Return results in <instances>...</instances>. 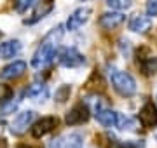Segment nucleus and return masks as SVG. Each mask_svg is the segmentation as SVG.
I'll use <instances>...</instances> for the list:
<instances>
[{
  "mask_svg": "<svg viewBox=\"0 0 157 148\" xmlns=\"http://www.w3.org/2000/svg\"><path fill=\"white\" fill-rule=\"evenodd\" d=\"M155 139H157V132H155Z\"/></svg>",
  "mask_w": 157,
  "mask_h": 148,
  "instance_id": "27",
  "label": "nucleus"
},
{
  "mask_svg": "<svg viewBox=\"0 0 157 148\" xmlns=\"http://www.w3.org/2000/svg\"><path fill=\"white\" fill-rule=\"evenodd\" d=\"M108 7L112 9H117V11H124V9H129L131 7V0H105Z\"/></svg>",
  "mask_w": 157,
  "mask_h": 148,
  "instance_id": "20",
  "label": "nucleus"
},
{
  "mask_svg": "<svg viewBox=\"0 0 157 148\" xmlns=\"http://www.w3.org/2000/svg\"><path fill=\"white\" fill-rule=\"evenodd\" d=\"M26 72V63L25 61H14L11 65H7L6 68L0 72V77L4 80H14V79H19L23 77Z\"/></svg>",
  "mask_w": 157,
  "mask_h": 148,
  "instance_id": "10",
  "label": "nucleus"
},
{
  "mask_svg": "<svg viewBox=\"0 0 157 148\" xmlns=\"http://www.w3.org/2000/svg\"><path fill=\"white\" fill-rule=\"evenodd\" d=\"M16 106H17V101H16V103H14V101H11L9 105H6L4 108L0 110V113H2V115H7V113H11V112H14V110H16Z\"/></svg>",
  "mask_w": 157,
  "mask_h": 148,
  "instance_id": "24",
  "label": "nucleus"
},
{
  "mask_svg": "<svg viewBox=\"0 0 157 148\" xmlns=\"http://www.w3.org/2000/svg\"><path fill=\"white\" fill-rule=\"evenodd\" d=\"M124 19H126V16L122 12H105L100 17V26L105 30H113L117 26H121L124 23Z\"/></svg>",
  "mask_w": 157,
  "mask_h": 148,
  "instance_id": "12",
  "label": "nucleus"
},
{
  "mask_svg": "<svg viewBox=\"0 0 157 148\" xmlns=\"http://www.w3.org/2000/svg\"><path fill=\"white\" fill-rule=\"evenodd\" d=\"M108 77H110L112 87L121 96L129 98L136 92V80L128 72H122V70H117V68H110L108 70Z\"/></svg>",
  "mask_w": 157,
  "mask_h": 148,
  "instance_id": "2",
  "label": "nucleus"
},
{
  "mask_svg": "<svg viewBox=\"0 0 157 148\" xmlns=\"http://www.w3.org/2000/svg\"><path fill=\"white\" fill-rule=\"evenodd\" d=\"M21 52V42L19 40H7L0 44V59H11Z\"/></svg>",
  "mask_w": 157,
  "mask_h": 148,
  "instance_id": "14",
  "label": "nucleus"
},
{
  "mask_svg": "<svg viewBox=\"0 0 157 148\" xmlns=\"http://www.w3.org/2000/svg\"><path fill=\"white\" fill-rule=\"evenodd\" d=\"M56 125H58L56 117H44V119H40L39 122L33 124V127H32V136L33 138H42V136H45L47 132L52 131Z\"/></svg>",
  "mask_w": 157,
  "mask_h": 148,
  "instance_id": "9",
  "label": "nucleus"
},
{
  "mask_svg": "<svg viewBox=\"0 0 157 148\" xmlns=\"http://www.w3.org/2000/svg\"><path fill=\"white\" fill-rule=\"evenodd\" d=\"M19 148H32V146H19Z\"/></svg>",
  "mask_w": 157,
  "mask_h": 148,
  "instance_id": "26",
  "label": "nucleus"
},
{
  "mask_svg": "<svg viewBox=\"0 0 157 148\" xmlns=\"http://www.w3.org/2000/svg\"><path fill=\"white\" fill-rule=\"evenodd\" d=\"M70 92H72V89H70V86H61L59 89L56 91V101H59V103H65L70 98Z\"/></svg>",
  "mask_w": 157,
  "mask_h": 148,
  "instance_id": "22",
  "label": "nucleus"
},
{
  "mask_svg": "<svg viewBox=\"0 0 157 148\" xmlns=\"http://www.w3.org/2000/svg\"><path fill=\"white\" fill-rule=\"evenodd\" d=\"M39 4V0H17L16 2V11L17 12H26L28 9L35 7Z\"/></svg>",
  "mask_w": 157,
  "mask_h": 148,
  "instance_id": "21",
  "label": "nucleus"
},
{
  "mask_svg": "<svg viewBox=\"0 0 157 148\" xmlns=\"http://www.w3.org/2000/svg\"><path fill=\"white\" fill-rule=\"evenodd\" d=\"M115 127H119V129H136L135 120L131 119V117H128V115H122V113H117Z\"/></svg>",
  "mask_w": 157,
  "mask_h": 148,
  "instance_id": "18",
  "label": "nucleus"
},
{
  "mask_svg": "<svg viewBox=\"0 0 157 148\" xmlns=\"http://www.w3.org/2000/svg\"><path fill=\"white\" fill-rule=\"evenodd\" d=\"M89 106L87 105H84V103H78V105H75L70 112L67 113V117H65V122H67L68 125H77V124H84V122H87L89 120Z\"/></svg>",
  "mask_w": 157,
  "mask_h": 148,
  "instance_id": "6",
  "label": "nucleus"
},
{
  "mask_svg": "<svg viewBox=\"0 0 157 148\" xmlns=\"http://www.w3.org/2000/svg\"><path fill=\"white\" fill-rule=\"evenodd\" d=\"M89 16H91L89 7H78L77 11H73L70 14V17H68V21H67V28L70 31H75V30H78L80 26H84L87 23Z\"/></svg>",
  "mask_w": 157,
  "mask_h": 148,
  "instance_id": "8",
  "label": "nucleus"
},
{
  "mask_svg": "<svg viewBox=\"0 0 157 148\" xmlns=\"http://www.w3.org/2000/svg\"><path fill=\"white\" fill-rule=\"evenodd\" d=\"M147 14L148 16H157V0H148L147 2Z\"/></svg>",
  "mask_w": 157,
  "mask_h": 148,
  "instance_id": "23",
  "label": "nucleus"
},
{
  "mask_svg": "<svg viewBox=\"0 0 157 148\" xmlns=\"http://www.w3.org/2000/svg\"><path fill=\"white\" fill-rule=\"evenodd\" d=\"M51 148H82V136L73 132L65 138L54 139V143H51Z\"/></svg>",
  "mask_w": 157,
  "mask_h": 148,
  "instance_id": "13",
  "label": "nucleus"
},
{
  "mask_svg": "<svg viewBox=\"0 0 157 148\" xmlns=\"http://www.w3.org/2000/svg\"><path fill=\"white\" fill-rule=\"evenodd\" d=\"M35 119V112L33 110H26V112H21V113L16 115V119L12 120L11 124V132L14 136H21L28 131V127L33 124Z\"/></svg>",
  "mask_w": 157,
  "mask_h": 148,
  "instance_id": "5",
  "label": "nucleus"
},
{
  "mask_svg": "<svg viewBox=\"0 0 157 148\" xmlns=\"http://www.w3.org/2000/svg\"><path fill=\"white\" fill-rule=\"evenodd\" d=\"M140 65H141V70L147 75L157 73V57H145V59H141Z\"/></svg>",
  "mask_w": 157,
  "mask_h": 148,
  "instance_id": "17",
  "label": "nucleus"
},
{
  "mask_svg": "<svg viewBox=\"0 0 157 148\" xmlns=\"http://www.w3.org/2000/svg\"><path fill=\"white\" fill-rule=\"evenodd\" d=\"M14 96V91H12V87H9L7 84H0V105H4V103H9Z\"/></svg>",
  "mask_w": 157,
  "mask_h": 148,
  "instance_id": "19",
  "label": "nucleus"
},
{
  "mask_svg": "<svg viewBox=\"0 0 157 148\" xmlns=\"http://www.w3.org/2000/svg\"><path fill=\"white\" fill-rule=\"evenodd\" d=\"M58 63L65 68H78V66L86 65V57L75 47H65L58 54Z\"/></svg>",
  "mask_w": 157,
  "mask_h": 148,
  "instance_id": "4",
  "label": "nucleus"
},
{
  "mask_svg": "<svg viewBox=\"0 0 157 148\" xmlns=\"http://www.w3.org/2000/svg\"><path fill=\"white\" fill-rule=\"evenodd\" d=\"M117 148H128V146H124L122 143H121V145H119V146H117Z\"/></svg>",
  "mask_w": 157,
  "mask_h": 148,
  "instance_id": "25",
  "label": "nucleus"
},
{
  "mask_svg": "<svg viewBox=\"0 0 157 148\" xmlns=\"http://www.w3.org/2000/svg\"><path fill=\"white\" fill-rule=\"evenodd\" d=\"M25 94L28 98H32V99H35V101H44L45 98L49 96V89H47V86H45L44 82H33L25 91Z\"/></svg>",
  "mask_w": 157,
  "mask_h": 148,
  "instance_id": "15",
  "label": "nucleus"
},
{
  "mask_svg": "<svg viewBox=\"0 0 157 148\" xmlns=\"http://www.w3.org/2000/svg\"><path fill=\"white\" fill-rule=\"evenodd\" d=\"M93 110H94V117L103 127H113L117 122V112L108 108L105 99L98 98V101L93 103Z\"/></svg>",
  "mask_w": 157,
  "mask_h": 148,
  "instance_id": "3",
  "label": "nucleus"
},
{
  "mask_svg": "<svg viewBox=\"0 0 157 148\" xmlns=\"http://www.w3.org/2000/svg\"><path fill=\"white\" fill-rule=\"evenodd\" d=\"M138 120L145 129H152L157 125V106L152 101L145 103L141 106L140 113H138Z\"/></svg>",
  "mask_w": 157,
  "mask_h": 148,
  "instance_id": "7",
  "label": "nucleus"
},
{
  "mask_svg": "<svg viewBox=\"0 0 157 148\" xmlns=\"http://www.w3.org/2000/svg\"><path fill=\"white\" fill-rule=\"evenodd\" d=\"M61 37H63V26H56L54 30H51L49 33L45 35L44 40L40 42L39 49L35 51L33 57H32V66L33 68L44 70L54 61L56 49H58V44H59Z\"/></svg>",
  "mask_w": 157,
  "mask_h": 148,
  "instance_id": "1",
  "label": "nucleus"
},
{
  "mask_svg": "<svg viewBox=\"0 0 157 148\" xmlns=\"http://www.w3.org/2000/svg\"><path fill=\"white\" fill-rule=\"evenodd\" d=\"M52 11V4L51 2H44V4H39L37 6V9H35V12L32 14V17H28V19H25V24H35L37 21H40L42 17H45L49 12Z\"/></svg>",
  "mask_w": 157,
  "mask_h": 148,
  "instance_id": "16",
  "label": "nucleus"
},
{
  "mask_svg": "<svg viewBox=\"0 0 157 148\" xmlns=\"http://www.w3.org/2000/svg\"><path fill=\"white\" fill-rule=\"evenodd\" d=\"M152 28V19L148 14H135L129 19V30L136 31V33H147Z\"/></svg>",
  "mask_w": 157,
  "mask_h": 148,
  "instance_id": "11",
  "label": "nucleus"
}]
</instances>
